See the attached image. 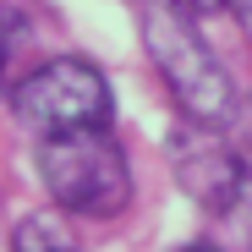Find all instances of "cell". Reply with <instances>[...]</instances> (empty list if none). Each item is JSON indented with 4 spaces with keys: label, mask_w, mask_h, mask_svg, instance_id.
Instances as JSON below:
<instances>
[{
    "label": "cell",
    "mask_w": 252,
    "mask_h": 252,
    "mask_svg": "<svg viewBox=\"0 0 252 252\" xmlns=\"http://www.w3.org/2000/svg\"><path fill=\"white\" fill-rule=\"evenodd\" d=\"M208 220L225 230V241H230L236 252H252V170H247V176L220 197V208H214Z\"/></svg>",
    "instance_id": "5"
},
{
    "label": "cell",
    "mask_w": 252,
    "mask_h": 252,
    "mask_svg": "<svg viewBox=\"0 0 252 252\" xmlns=\"http://www.w3.org/2000/svg\"><path fill=\"white\" fill-rule=\"evenodd\" d=\"M170 170L181 181V192L192 203H203V214H214L220 197L247 176L241 154L220 137V126H197V121H181L170 132Z\"/></svg>",
    "instance_id": "4"
},
{
    "label": "cell",
    "mask_w": 252,
    "mask_h": 252,
    "mask_svg": "<svg viewBox=\"0 0 252 252\" xmlns=\"http://www.w3.org/2000/svg\"><path fill=\"white\" fill-rule=\"evenodd\" d=\"M176 252H225V247H214V241H187V247H176Z\"/></svg>",
    "instance_id": "8"
},
{
    "label": "cell",
    "mask_w": 252,
    "mask_h": 252,
    "mask_svg": "<svg viewBox=\"0 0 252 252\" xmlns=\"http://www.w3.org/2000/svg\"><path fill=\"white\" fill-rule=\"evenodd\" d=\"M22 38H28V17L17 6H0V94L11 88V61L22 50Z\"/></svg>",
    "instance_id": "7"
},
{
    "label": "cell",
    "mask_w": 252,
    "mask_h": 252,
    "mask_svg": "<svg viewBox=\"0 0 252 252\" xmlns=\"http://www.w3.org/2000/svg\"><path fill=\"white\" fill-rule=\"evenodd\" d=\"M11 110L28 132L55 137V132H82V126H110L115 115V94L94 61H44L38 71H28L11 88Z\"/></svg>",
    "instance_id": "3"
},
{
    "label": "cell",
    "mask_w": 252,
    "mask_h": 252,
    "mask_svg": "<svg viewBox=\"0 0 252 252\" xmlns=\"http://www.w3.org/2000/svg\"><path fill=\"white\" fill-rule=\"evenodd\" d=\"M38 181L61 214L77 220H115L132 203V164L126 148L110 137V126L38 137Z\"/></svg>",
    "instance_id": "2"
},
{
    "label": "cell",
    "mask_w": 252,
    "mask_h": 252,
    "mask_svg": "<svg viewBox=\"0 0 252 252\" xmlns=\"http://www.w3.org/2000/svg\"><path fill=\"white\" fill-rule=\"evenodd\" d=\"M187 6H214V0H187Z\"/></svg>",
    "instance_id": "9"
},
{
    "label": "cell",
    "mask_w": 252,
    "mask_h": 252,
    "mask_svg": "<svg viewBox=\"0 0 252 252\" xmlns=\"http://www.w3.org/2000/svg\"><path fill=\"white\" fill-rule=\"evenodd\" d=\"M11 252H82V247L71 241V230L55 214H28L11 230Z\"/></svg>",
    "instance_id": "6"
},
{
    "label": "cell",
    "mask_w": 252,
    "mask_h": 252,
    "mask_svg": "<svg viewBox=\"0 0 252 252\" xmlns=\"http://www.w3.org/2000/svg\"><path fill=\"white\" fill-rule=\"evenodd\" d=\"M143 50H148L154 71L164 77V88H170V99L181 104L187 121L220 126V132L236 121V110H241L236 77L225 71L214 44L203 38L197 11L187 0H148L143 6Z\"/></svg>",
    "instance_id": "1"
}]
</instances>
